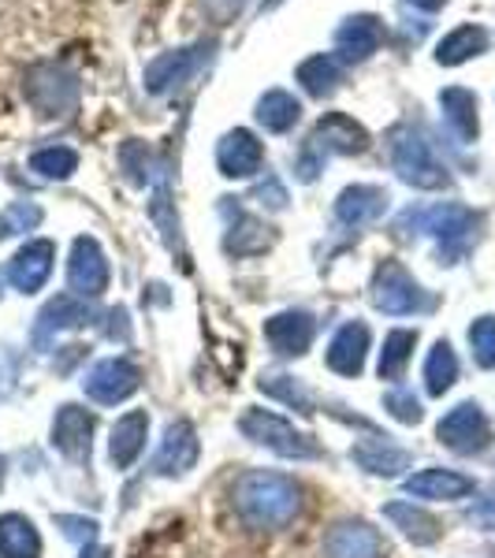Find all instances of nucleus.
Returning a JSON list of instances; mask_svg holds the SVG:
<instances>
[{
	"label": "nucleus",
	"mask_w": 495,
	"mask_h": 558,
	"mask_svg": "<svg viewBox=\"0 0 495 558\" xmlns=\"http://www.w3.org/2000/svg\"><path fill=\"white\" fill-rule=\"evenodd\" d=\"M236 510L254 529H287L302 510V488L283 473L250 470L236 481Z\"/></svg>",
	"instance_id": "obj_1"
},
{
	"label": "nucleus",
	"mask_w": 495,
	"mask_h": 558,
	"mask_svg": "<svg viewBox=\"0 0 495 558\" xmlns=\"http://www.w3.org/2000/svg\"><path fill=\"white\" fill-rule=\"evenodd\" d=\"M413 223L418 231H428L439 242V260L444 265H458L473 250L476 231H481V213L466 209V205H436V209H418L402 216V228Z\"/></svg>",
	"instance_id": "obj_2"
},
{
	"label": "nucleus",
	"mask_w": 495,
	"mask_h": 558,
	"mask_svg": "<svg viewBox=\"0 0 495 558\" xmlns=\"http://www.w3.org/2000/svg\"><path fill=\"white\" fill-rule=\"evenodd\" d=\"M365 149H369V134H365L362 123H354L343 112H328L317 123V128H313L310 142L302 146L299 179H302V183H313V179H317V172L324 168V160H328L331 153L354 157V153H365Z\"/></svg>",
	"instance_id": "obj_3"
},
{
	"label": "nucleus",
	"mask_w": 495,
	"mask_h": 558,
	"mask_svg": "<svg viewBox=\"0 0 495 558\" xmlns=\"http://www.w3.org/2000/svg\"><path fill=\"white\" fill-rule=\"evenodd\" d=\"M239 432L250 439V444L265 447V451H273L280 458H294V462L324 454L321 444L310 436V432L294 428L291 421H283L280 413H273V410H246L239 417Z\"/></svg>",
	"instance_id": "obj_4"
},
{
	"label": "nucleus",
	"mask_w": 495,
	"mask_h": 558,
	"mask_svg": "<svg viewBox=\"0 0 495 558\" xmlns=\"http://www.w3.org/2000/svg\"><path fill=\"white\" fill-rule=\"evenodd\" d=\"M391 165L402 183L418 186V191H444V186L451 183L447 168L439 165V157L432 153L428 138L413 128H399L391 134Z\"/></svg>",
	"instance_id": "obj_5"
},
{
	"label": "nucleus",
	"mask_w": 495,
	"mask_h": 558,
	"mask_svg": "<svg viewBox=\"0 0 495 558\" xmlns=\"http://www.w3.org/2000/svg\"><path fill=\"white\" fill-rule=\"evenodd\" d=\"M369 299H373V305L381 313H388V317H413V313L432 310V299L425 294V287H421L418 279L391 257L376 265Z\"/></svg>",
	"instance_id": "obj_6"
},
{
	"label": "nucleus",
	"mask_w": 495,
	"mask_h": 558,
	"mask_svg": "<svg viewBox=\"0 0 495 558\" xmlns=\"http://www.w3.org/2000/svg\"><path fill=\"white\" fill-rule=\"evenodd\" d=\"M23 94L45 120H64L79 108V78L64 64H38L26 71Z\"/></svg>",
	"instance_id": "obj_7"
},
{
	"label": "nucleus",
	"mask_w": 495,
	"mask_h": 558,
	"mask_svg": "<svg viewBox=\"0 0 495 558\" xmlns=\"http://www.w3.org/2000/svg\"><path fill=\"white\" fill-rule=\"evenodd\" d=\"M436 439L447 451L470 458L492 447V425L476 402H458V407L451 413H444V421L436 425Z\"/></svg>",
	"instance_id": "obj_8"
},
{
	"label": "nucleus",
	"mask_w": 495,
	"mask_h": 558,
	"mask_svg": "<svg viewBox=\"0 0 495 558\" xmlns=\"http://www.w3.org/2000/svg\"><path fill=\"white\" fill-rule=\"evenodd\" d=\"M86 395L97 402V407H116V402H128L134 391L142 387V373L138 365L128 362V357H105L86 373Z\"/></svg>",
	"instance_id": "obj_9"
},
{
	"label": "nucleus",
	"mask_w": 495,
	"mask_h": 558,
	"mask_svg": "<svg viewBox=\"0 0 495 558\" xmlns=\"http://www.w3.org/2000/svg\"><path fill=\"white\" fill-rule=\"evenodd\" d=\"M220 213L228 216V235H224V250H228L231 257H257V254H265V250L276 242L273 228H268L265 220H257V216H250L236 202V197H224Z\"/></svg>",
	"instance_id": "obj_10"
},
{
	"label": "nucleus",
	"mask_w": 495,
	"mask_h": 558,
	"mask_svg": "<svg viewBox=\"0 0 495 558\" xmlns=\"http://www.w3.org/2000/svg\"><path fill=\"white\" fill-rule=\"evenodd\" d=\"M68 283L79 299H97V294L108 291V257L105 250L97 246V239H75L71 246V260H68Z\"/></svg>",
	"instance_id": "obj_11"
},
{
	"label": "nucleus",
	"mask_w": 495,
	"mask_h": 558,
	"mask_svg": "<svg viewBox=\"0 0 495 558\" xmlns=\"http://www.w3.org/2000/svg\"><path fill=\"white\" fill-rule=\"evenodd\" d=\"M324 558H388V547L369 521H336L324 533Z\"/></svg>",
	"instance_id": "obj_12"
},
{
	"label": "nucleus",
	"mask_w": 495,
	"mask_h": 558,
	"mask_svg": "<svg viewBox=\"0 0 495 558\" xmlns=\"http://www.w3.org/2000/svg\"><path fill=\"white\" fill-rule=\"evenodd\" d=\"M197 454H202V444H197V432L191 421H172L165 428V439L157 447V458H153V473L157 476H183L197 465Z\"/></svg>",
	"instance_id": "obj_13"
},
{
	"label": "nucleus",
	"mask_w": 495,
	"mask_h": 558,
	"mask_svg": "<svg viewBox=\"0 0 495 558\" xmlns=\"http://www.w3.org/2000/svg\"><path fill=\"white\" fill-rule=\"evenodd\" d=\"M313 336H317V320H313L305 310H283L265 320L268 347L283 357H302L305 350L313 347Z\"/></svg>",
	"instance_id": "obj_14"
},
{
	"label": "nucleus",
	"mask_w": 495,
	"mask_h": 558,
	"mask_svg": "<svg viewBox=\"0 0 495 558\" xmlns=\"http://www.w3.org/2000/svg\"><path fill=\"white\" fill-rule=\"evenodd\" d=\"M89 444H94V413L83 407H60L52 417V447L71 462H89Z\"/></svg>",
	"instance_id": "obj_15"
},
{
	"label": "nucleus",
	"mask_w": 495,
	"mask_h": 558,
	"mask_svg": "<svg viewBox=\"0 0 495 558\" xmlns=\"http://www.w3.org/2000/svg\"><path fill=\"white\" fill-rule=\"evenodd\" d=\"M216 165L228 179H250L265 168V146L250 131H231L216 146Z\"/></svg>",
	"instance_id": "obj_16"
},
{
	"label": "nucleus",
	"mask_w": 495,
	"mask_h": 558,
	"mask_svg": "<svg viewBox=\"0 0 495 558\" xmlns=\"http://www.w3.org/2000/svg\"><path fill=\"white\" fill-rule=\"evenodd\" d=\"M52 260H57V246H52L49 239H34L12 257V265H8V279H12L15 291L34 294V291H41L45 279H49Z\"/></svg>",
	"instance_id": "obj_17"
},
{
	"label": "nucleus",
	"mask_w": 495,
	"mask_h": 558,
	"mask_svg": "<svg viewBox=\"0 0 495 558\" xmlns=\"http://www.w3.org/2000/svg\"><path fill=\"white\" fill-rule=\"evenodd\" d=\"M89 317H94V313H89L86 299H79V294H57V299L38 313L34 347H49V339H57L60 331L83 328V324H89Z\"/></svg>",
	"instance_id": "obj_18"
},
{
	"label": "nucleus",
	"mask_w": 495,
	"mask_h": 558,
	"mask_svg": "<svg viewBox=\"0 0 495 558\" xmlns=\"http://www.w3.org/2000/svg\"><path fill=\"white\" fill-rule=\"evenodd\" d=\"M388 202L391 197L384 186L358 183V186H347V191L336 197V216L347 228H369V223H376L388 213Z\"/></svg>",
	"instance_id": "obj_19"
},
{
	"label": "nucleus",
	"mask_w": 495,
	"mask_h": 558,
	"mask_svg": "<svg viewBox=\"0 0 495 558\" xmlns=\"http://www.w3.org/2000/svg\"><path fill=\"white\" fill-rule=\"evenodd\" d=\"M473 488H476L473 476L455 473V470H439V465L407 476V492L413 495V499L455 502V499H466V495H473Z\"/></svg>",
	"instance_id": "obj_20"
},
{
	"label": "nucleus",
	"mask_w": 495,
	"mask_h": 558,
	"mask_svg": "<svg viewBox=\"0 0 495 558\" xmlns=\"http://www.w3.org/2000/svg\"><path fill=\"white\" fill-rule=\"evenodd\" d=\"M146 436H149V413L146 410H131L116 421L112 439H108V458H112L116 470H131V465L138 462V454L146 451Z\"/></svg>",
	"instance_id": "obj_21"
},
{
	"label": "nucleus",
	"mask_w": 495,
	"mask_h": 558,
	"mask_svg": "<svg viewBox=\"0 0 495 558\" xmlns=\"http://www.w3.org/2000/svg\"><path fill=\"white\" fill-rule=\"evenodd\" d=\"M369 354V328L362 320H347L328 343V368L339 376H362Z\"/></svg>",
	"instance_id": "obj_22"
},
{
	"label": "nucleus",
	"mask_w": 495,
	"mask_h": 558,
	"mask_svg": "<svg viewBox=\"0 0 495 558\" xmlns=\"http://www.w3.org/2000/svg\"><path fill=\"white\" fill-rule=\"evenodd\" d=\"M350 462L358 465V470L373 473V476H402V470H410V451H402V447H395L391 439H358L354 447H350Z\"/></svg>",
	"instance_id": "obj_23"
},
{
	"label": "nucleus",
	"mask_w": 495,
	"mask_h": 558,
	"mask_svg": "<svg viewBox=\"0 0 495 558\" xmlns=\"http://www.w3.org/2000/svg\"><path fill=\"white\" fill-rule=\"evenodd\" d=\"M197 68H202V49L165 52V57H157L146 68V89H149V94H168V89L183 86Z\"/></svg>",
	"instance_id": "obj_24"
},
{
	"label": "nucleus",
	"mask_w": 495,
	"mask_h": 558,
	"mask_svg": "<svg viewBox=\"0 0 495 558\" xmlns=\"http://www.w3.org/2000/svg\"><path fill=\"white\" fill-rule=\"evenodd\" d=\"M384 41V26L376 15H354L336 31V52L339 60H365L381 49Z\"/></svg>",
	"instance_id": "obj_25"
},
{
	"label": "nucleus",
	"mask_w": 495,
	"mask_h": 558,
	"mask_svg": "<svg viewBox=\"0 0 495 558\" xmlns=\"http://www.w3.org/2000/svg\"><path fill=\"white\" fill-rule=\"evenodd\" d=\"M384 518H388L391 525L418 547H428V544H436V539L444 536V525H439L428 510L413 507V502H388V507H384Z\"/></svg>",
	"instance_id": "obj_26"
},
{
	"label": "nucleus",
	"mask_w": 495,
	"mask_h": 558,
	"mask_svg": "<svg viewBox=\"0 0 495 558\" xmlns=\"http://www.w3.org/2000/svg\"><path fill=\"white\" fill-rule=\"evenodd\" d=\"M0 558H41V536L31 518L0 514Z\"/></svg>",
	"instance_id": "obj_27"
},
{
	"label": "nucleus",
	"mask_w": 495,
	"mask_h": 558,
	"mask_svg": "<svg viewBox=\"0 0 495 558\" xmlns=\"http://www.w3.org/2000/svg\"><path fill=\"white\" fill-rule=\"evenodd\" d=\"M488 31L484 26H476V23H466V26H458V31L447 34L444 41H439V49H436V60L444 68H455V64H466L470 57H476V52H488Z\"/></svg>",
	"instance_id": "obj_28"
},
{
	"label": "nucleus",
	"mask_w": 495,
	"mask_h": 558,
	"mask_svg": "<svg viewBox=\"0 0 495 558\" xmlns=\"http://www.w3.org/2000/svg\"><path fill=\"white\" fill-rule=\"evenodd\" d=\"M299 116H302L299 97L287 94V89H268V94L257 101V123L273 134H287L294 123H299Z\"/></svg>",
	"instance_id": "obj_29"
},
{
	"label": "nucleus",
	"mask_w": 495,
	"mask_h": 558,
	"mask_svg": "<svg viewBox=\"0 0 495 558\" xmlns=\"http://www.w3.org/2000/svg\"><path fill=\"white\" fill-rule=\"evenodd\" d=\"M439 105H444L447 128L455 131L458 142H476V97L470 89L451 86L439 94Z\"/></svg>",
	"instance_id": "obj_30"
},
{
	"label": "nucleus",
	"mask_w": 495,
	"mask_h": 558,
	"mask_svg": "<svg viewBox=\"0 0 495 558\" xmlns=\"http://www.w3.org/2000/svg\"><path fill=\"white\" fill-rule=\"evenodd\" d=\"M299 83L310 89L313 97H328L331 89L343 83V60L336 52H321V57H310L299 68Z\"/></svg>",
	"instance_id": "obj_31"
},
{
	"label": "nucleus",
	"mask_w": 495,
	"mask_h": 558,
	"mask_svg": "<svg viewBox=\"0 0 495 558\" xmlns=\"http://www.w3.org/2000/svg\"><path fill=\"white\" fill-rule=\"evenodd\" d=\"M458 380V357L447 339H439L436 347L428 350L425 357V391L432 399H439V395H447Z\"/></svg>",
	"instance_id": "obj_32"
},
{
	"label": "nucleus",
	"mask_w": 495,
	"mask_h": 558,
	"mask_svg": "<svg viewBox=\"0 0 495 558\" xmlns=\"http://www.w3.org/2000/svg\"><path fill=\"white\" fill-rule=\"evenodd\" d=\"M413 347H418V331H410V328H395L391 336L384 339L381 365H376L381 380H402V373H407V365L413 357Z\"/></svg>",
	"instance_id": "obj_33"
},
{
	"label": "nucleus",
	"mask_w": 495,
	"mask_h": 558,
	"mask_svg": "<svg viewBox=\"0 0 495 558\" xmlns=\"http://www.w3.org/2000/svg\"><path fill=\"white\" fill-rule=\"evenodd\" d=\"M257 387L268 395V399H280V402H287V407H291V410H299V413H313V395L305 391V384L299 380V376L273 373V376H261Z\"/></svg>",
	"instance_id": "obj_34"
},
{
	"label": "nucleus",
	"mask_w": 495,
	"mask_h": 558,
	"mask_svg": "<svg viewBox=\"0 0 495 558\" xmlns=\"http://www.w3.org/2000/svg\"><path fill=\"white\" fill-rule=\"evenodd\" d=\"M31 172H38L41 179H71L79 172V153L68 146L38 149L31 157Z\"/></svg>",
	"instance_id": "obj_35"
},
{
	"label": "nucleus",
	"mask_w": 495,
	"mask_h": 558,
	"mask_svg": "<svg viewBox=\"0 0 495 558\" xmlns=\"http://www.w3.org/2000/svg\"><path fill=\"white\" fill-rule=\"evenodd\" d=\"M470 347L481 368H495V317H481L470 324Z\"/></svg>",
	"instance_id": "obj_36"
},
{
	"label": "nucleus",
	"mask_w": 495,
	"mask_h": 558,
	"mask_svg": "<svg viewBox=\"0 0 495 558\" xmlns=\"http://www.w3.org/2000/svg\"><path fill=\"white\" fill-rule=\"evenodd\" d=\"M120 165H123V172H128L131 183L146 186L153 179V157H149V149L142 146V142H128V146L120 149Z\"/></svg>",
	"instance_id": "obj_37"
},
{
	"label": "nucleus",
	"mask_w": 495,
	"mask_h": 558,
	"mask_svg": "<svg viewBox=\"0 0 495 558\" xmlns=\"http://www.w3.org/2000/svg\"><path fill=\"white\" fill-rule=\"evenodd\" d=\"M384 410H388L395 421H402V425H421V417H425L421 402L413 399V391H407V387H395V391L384 395Z\"/></svg>",
	"instance_id": "obj_38"
},
{
	"label": "nucleus",
	"mask_w": 495,
	"mask_h": 558,
	"mask_svg": "<svg viewBox=\"0 0 495 558\" xmlns=\"http://www.w3.org/2000/svg\"><path fill=\"white\" fill-rule=\"evenodd\" d=\"M57 525L64 529V536H68V539H75V544H83V547H89V544L97 539V521H94V518L60 514V518H57Z\"/></svg>",
	"instance_id": "obj_39"
},
{
	"label": "nucleus",
	"mask_w": 495,
	"mask_h": 558,
	"mask_svg": "<svg viewBox=\"0 0 495 558\" xmlns=\"http://www.w3.org/2000/svg\"><path fill=\"white\" fill-rule=\"evenodd\" d=\"M202 8L213 23H231L246 8V0H202Z\"/></svg>",
	"instance_id": "obj_40"
},
{
	"label": "nucleus",
	"mask_w": 495,
	"mask_h": 558,
	"mask_svg": "<svg viewBox=\"0 0 495 558\" xmlns=\"http://www.w3.org/2000/svg\"><path fill=\"white\" fill-rule=\"evenodd\" d=\"M470 518H473V521H481L484 529H492V533H495V488H492L488 499H481V502H476Z\"/></svg>",
	"instance_id": "obj_41"
},
{
	"label": "nucleus",
	"mask_w": 495,
	"mask_h": 558,
	"mask_svg": "<svg viewBox=\"0 0 495 558\" xmlns=\"http://www.w3.org/2000/svg\"><path fill=\"white\" fill-rule=\"evenodd\" d=\"M8 220H12V228L20 231V228H34V223L41 220V213L38 209H26V205H15V209L8 213Z\"/></svg>",
	"instance_id": "obj_42"
},
{
	"label": "nucleus",
	"mask_w": 495,
	"mask_h": 558,
	"mask_svg": "<svg viewBox=\"0 0 495 558\" xmlns=\"http://www.w3.org/2000/svg\"><path fill=\"white\" fill-rule=\"evenodd\" d=\"M407 4L421 8V12H439V8H444L447 0H407Z\"/></svg>",
	"instance_id": "obj_43"
},
{
	"label": "nucleus",
	"mask_w": 495,
	"mask_h": 558,
	"mask_svg": "<svg viewBox=\"0 0 495 558\" xmlns=\"http://www.w3.org/2000/svg\"><path fill=\"white\" fill-rule=\"evenodd\" d=\"M83 558H108V547L89 544V547H83Z\"/></svg>",
	"instance_id": "obj_44"
},
{
	"label": "nucleus",
	"mask_w": 495,
	"mask_h": 558,
	"mask_svg": "<svg viewBox=\"0 0 495 558\" xmlns=\"http://www.w3.org/2000/svg\"><path fill=\"white\" fill-rule=\"evenodd\" d=\"M12 231H15V228H12V220H8V216H0V242L12 235Z\"/></svg>",
	"instance_id": "obj_45"
},
{
	"label": "nucleus",
	"mask_w": 495,
	"mask_h": 558,
	"mask_svg": "<svg viewBox=\"0 0 495 558\" xmlns=\"http://www.w3.org/2000/svg\"><path fill=\"white\" fill-rule=\"evenodd\" d=\"M0 476H4V458H0Z\"/></svg>",
	"instance_id": "obj_46"
}]
</instances>
